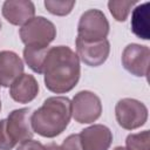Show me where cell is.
Wrapping results in <instances>:
<instances>
[{
	"label": "cell",
	"instance_id": "6da1fadb",
	"mask_svg": "<svg viewBox=\"0 0 150 150\" xmlns=\"http://www.w3.org/2000/svg\"><path fill=\"white\" fill-rule=\"evenodd\" d=\"M42 74L45 86L49 91L66 94L73 90L80 80V59L68 46L49 47Z\"/></svg>",
	"mask_w": 150,
	"mask_h": 150
},
{
	"label": "cell",
	"instance_id": "7a4b0ae2",
	"mask_svg": "<svg viewBox=\"0 0 150 150\" xmlns=\"http://www.w3.org/2000/svg\"><path fill=\"white\" fill-rule=\"evenodd\" d=\"M71 118V101L66 96H52L32 112V128L38 135L54 138L61 135Z\"/></svg>",
	"mask_w": 150,
	"mask_h": 150
},
{
	"label": "cell",
	"instance_id": "3957f363",
	"mask_svg": "<svg viewBox=\"0 0 150 150\" xmlns=\"http://www.w3.org/2000/svg\"><path fill=\"white\" fill-rule=\"evenodd\" d=\"M19 35L25 46L48 47L56 38V28L45 16H34L21 26Z\"/></svg>",
	"mask_w": 150,
	"mask_h": 150
},
{
	"label": "cell",
	"instance_id": "277c9868",
	"mask_svg": "<svg viewBox=\"0 0 150 150\" xmlns=\"http://www.w3.org/2000/svg\"><path fill=\"white\" fill-rule=\"evenodd\" d=\"M115 117L120 127L125 130H135L145 124L148 120L146 105L135 98H122L115 105Z\"/></svg>",
	"mask_w": 150,
	"mask_h": 150
},
{
	"label": "cell",
	"instance_id": "5b68a950",
	"mask_svg": "<svg viewBox=\"0 0 150 150\" xmlns=\"http://www.w3.org/2000/svg\"><path fill=\"white\" fill-rule=\"evenodd\" d=\"M109 22L104 13L91 8L86 11L77 25V38L84 41H100L107 39L109 34Z\"/></svg>",
	"mask_w": 150,
	"mask_h": 150
},
{
	"label": "cell",
	"instance_id": "8992f818",
	"mask_svg": "<svg viewBox=\"0 0 150 150\" xmlns=\"http://www.w3.org/2000/svg\"><path fill=\"white\" fill-rule=\"evenodd\" d=\"M102 103L100 97L90 90H81L71 100V117L80 124H90L100 118Z\"/></svg>",
	"mask_w": 150,
	"mask_h": 150
},
{
	"label": "cell",
	"instance_id": "52a82bcc",
	"mask_svg": "<svg viewBox=\"0 0 150 150\" xmlns=\"http://www.w3.org/2000/svg\"><path fill=\"white\" fill-rule=\"evenodd\" d=\"M32 109L20 108L9 112L6 118V128L14 144H20L23 141L32 139L34 131L32 128Z\"/></svg>",
	"mask_w": 150,
	"mask_h": 150
},
{
	"label": "cell",
	"instance_id": "ba28073f",
	"mask_svg": "<svg viewBox=\"0 0 150 150\" xmlns=\"http://www.w3.org/2000/svg\"><path fill=\"white\" fill-rule=\"evenodd\" d=\"M150 49L148 46L130 43L122 52V64L127 71L138 77H146L149 70Z\"/></svg>",
	"mask_w": 150,
	"mask_h": 150
},
{
	"label": "cell",
	"instance_id": "9c48e42d",
	"mask_svg": "<svg viewBox=\"0 0 150 150\" xmlns=\"http://www.w3.org/2000/svg\"><path fill=\"white\" fill-rule=\"evenodd\" d=\"M75 45L79 59L89 67H98L103 64L110 53V43L107 39L100 41H84L76 38Z\"/></svg>",
	"mask_w": 150,
	"mask_h": 150
},
{
	"label": "cell",
	"instance_id": "30bf717a",
	"mask_svg": "<svg viewBox=\"0 0 150 150\" xmlns=\"http://www.w3.org/2000/svg\"><path fill=\"white\" fill-rule=\"evenodd\" d=\"M83 150H108L112 142L111 130L103 124H93L79 134Z\"/></svg>",
	"mask_w": 150,
	"mask_h": 150
},
{
	"label": "cell",
	"instance_id": "8fae6325",
	"mask_svg": "<svg viewBox=\"0 0 150 150\" xmlns=\"http://www.w3.org/2000/svg\"><path fill=\"white\" fill-rule=\"evenodd\" d=\"M2 16L14 26H22L35 14V6L29 0H6L1 8Z\"/></svg>",
	"mask_w": 150,
	"mask_h": 150
},
{
	"label": "cell",
	"instance_id": "7c38bea8",
	"mask_svg": "<svg viewBox=\"0 0 150 150\" xmlns=\"http://www.w3.org/2000/svg\"><path fill=\"white\" fill-rule=\"evenodd\" d=\"M23 61L12 50L0 52V86L9 87L21 74H23Z\"/></svg>",
	"mask_w": 150,
	"mask_h": 150
},
{
	"label": "cell",
	"instance_id": "4fadbf2b",
	"mask_svg": "<svg viewBox=\"0 0 150 150\" xmlns=\"http://www.w3.org/2000/svg\"><path fill=\"white\" fill-rule=\"evenodd\" d=\"M39 83L30 74H21L11 86L9 96L19 103H29L39 94Z\"/></svg>",
	"mask_w": 150,
	"mask_h": 150
},
{
	"label": "cell",
	"instance_id": "5bb4252c",
	"mask_svg": "<svg viewBox=\"0 0 150 150\" xmlns=\"http://www.w3.org/2000/svg\"><path fill=\"white\" fill-rule=\"evenodd\" d=\"M149 2L138 5L131 13V30L132 33L143 40L150 39L149 33Z\"/></svg>",
	"mask_w": 150,
	"mask_h": 150
},
{
	"label": "cell",
	"instance_id": "9a60e30c",
	"mask_svg": "<svg viewBox=\"0 0 150 150\" xmlns=\"http://www.w3.org/2000/svg\"><path fill=\"white\" fill-rule=\"evenodd\" d=\"M48 47L41 46H26L23 49V60L28 64V67L38 74H42L43 63L48 53Z\"/></svg>",
	"mask_w": 150,
	"mask_h": 150
},
{
	"label": "cell",
	"instance_id": "2e32d148",
	"mask_svg": "<svg viewBox=\"0 0 150 150\" xmlns=\"http://www.w3.org/2000/svg\"><path fill=\"white\" fill-rule=\"evenodd\" d=\"M136 2V0H110L108 1V8L116 21L123 22L128 19L130 11Z\"/></svg>",
	"mask_w": 150,
	"mask_h": 150
},
{
	"label": "cell",
	"instance_id": "e0dca14e",
	"mask_svg": "<svg viewBox=\"0 0 150 150\" xmlns=\"http://www.w3.org/2000/svg\"><path fill=\"white\" fill-rule=\"evenodd\" d=\"M127 150H150V131L130 134L125 138Z\"/></svg>",
	"mask_w": 150,
	"mask_h": 150
},
{
	"label": "cell",
	"instance_id": "ac0fdd59",
	"mask_svg": "<svg viewBox=\"0 0 150 150\" xmlns=\"http://www.w3.org/2000/svg\"><path fill=\"white\" fill-rule=\"evenodd\" d=\"M45 7L46 9L53 14V15H57V16H64L68 15L74 6H75V1H68V0H45Z\"/></svg>",
	"mask_w": 150,
	"mask_h": 150
},
{
	"label": "cell",
	"instance_id": "d6986e66",
	"mask_svg": "<svg viewBox=\"0 0 150 150\" xmlns=\"http://www.w3.org/2000/svg\"><path fill=\"white\" fill-rule=\"evenodd\" d=\"M15 144L7 132L6 118H2L0 120V150H12Z\"/></svg>",
	"mask_w": 150,
	"mask_h": 150
},
{
	"label": "cell",
	"instance_id": "ffe728a7",
	"mask_svg": "<svg viewBox=\"0 0 150 150\" xmlns=\"http://www.w3.org/2000/svg\"><path fill=\"white\" fill-rule=\"evenodd\" d=\"M61 148L62 150H83L80 143L79 134H71L68 137H66Z\"/></svg>",
	"mask_w": 150,
	"mask_h": 150
},
{
	"label": "cell",
	"instance_id": "44dd1931",
	"mask_svg": "<svg viewBox=\"0 0 150 150\" xmlns=\"http://www.w3.org/2000/svg\"><path fill=\"white\" fill-rule=\"evenodd\" d=\"M15 150H47L46 145H43L41 142L35 141V139H27L21 142Z\"/></svg>",
	"mask_w": 150,
	"mask_h": 150
},
{
	"label": "cell",
	"instance_id": "7402d4cb",
	"mask_svg": "<svg viewBox=\"0 0 150 150\" xmlns=\"http://www.w3.org/2000/svg\"><path fill=\"white\" fill-rule=\"evenodd\" d=\"M47 150H62V148L60 145H57L56 143H49L46 145Z\"/></svg>",
	"mask_w": 150,
	"mask_h": 150
},
{
	"label": "cell",
	"instance_id": "603a6c76",
	"mask_svg": "<svg viewBox=\"0 0 150 150\" xmlns=\"http://www.w3.org/2000/svg\"><path fill=\"white\" fill-rule=\"evenodd\" d=\"M114 150H127V148H124V146H116Z\"/></svg>",
	"mask_w": 150,
	"mask_h": 150
},
{
	"label": "cell",
	"instance_id": "cb8c5ba5",
	"mask_svg": "<svg viewBox=\"0 0 150 150\" xmlns=\"http://www.w3.org/2000/svg\"><path fill=\"white\" fill-rule=\"evenodd\" d=\"M0 110H1V101H0Z\"/></svg>",
	"mask_w": 150,
	"mask_h": 150
},
{
	"label": "cell",
	"instance_id": "d4e9b609",
	"mask_svg": "<svg viewBox=\"0 0 150 150\" xmlns=\"http://www.w3.org/2000/svg\"><path fill=\"white\" fill-rule=\"evenodd\" d=\"M0 29H1V21H0Z\"/></svg>",
	"mask_w": 150,
	"mask_h": 150
}]
</instances>
